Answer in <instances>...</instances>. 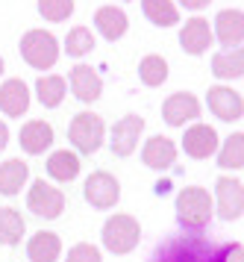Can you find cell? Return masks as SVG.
<instances>
[{"label":"cell","instance_id":"obj_1","mask_svg":"<svg viewBox=\"0 0 244 262\" xmlns=\"http://www.w3.org/2000/svg\"><path fill=\"white\" fill-rule=\"evenodd\" d=\"M212 209L215 203H212L209 191L200 186H186L176 194V218L188 230H203L212 221Z\"/></svg>","mask_w":244,"mask_h":262},{"label":"cell","instance_id":"obj_2","mask_svg":"<svg viewBox=\"0 0 244 262\" xmlns=\"http://www.w3.org/2000/svg\"><path fill=\"white\" fill-rule=\"evenodd\" d=\"M21 56L30 68H35V71L53 68L56 59H59L56 36H53V33H45V30H30V33L21 38Z\"/></svg>","mask_w":244,"mask_h":262},{"label":"cell","instance_id":"obj_3","mask_svg":"<svg viewBox=\"0 0 244 262\" xmlns=\"http://www.w3.org/2000/svg\"><path fill=\"white\" fill-rule=\"evenodd\" d=\"M103 245L106 250H112L118 256H124L129 250L139 248V238H141V227L132 215H112L109 221L103 224Z\"/></svg>","mask_w":244,"mask_h":262},{"label":"cell","instance_id":"obj_4","mask_svg":"<svg viewBox=\"0 0 244 262\" xmlns=\"http://www.w3.org/2000/svg\"><path fill=\"white\" fill-rule=\"evenodd\" d=\"M68 136L80 154H85V156L94 154V150H100L103 136H106L103 118L100 115H92V112H80V115H74V121H71Z\"/></svg>","mask_w":244,"mask_h":262},{"label":"cell","instance_id":"obj_5","mask_svg":"<svg viewBox=\"0 0 244 262\" xmlns=\"http://www.w3.org/2000/svg\"><path fill=\"white\" fill-rule=\"evenodd\" d=\"M85 201L92 203L94 209H112L121 198V183H118L109 171H94L92 177L85 180L82 186Z\"/></svg>","mask_w":244,"mask_h":262},{"label":"cell","instance_id":"obj_6","mask_svg":"<svg viewBox=\"0 0 244 262\" xmlns=\"http://www.w3.org/2000/svg\"><path fill=\"white\" fill-rule=\"evenodd\" d=\"M27 206L33 209V215L38 218H59L62 209H65V194L56 189V186H50L45 180H35L30 194H27Z\"/></svg>","mask_w":244,"mask_h":262},{"label":"cell","instance_id":"obj_7","mask_svg":"<svg viewBox=\"0 0 244 262\" xmlns=\"http://www.w3.org/2000/svg\"><path fill=\"white\" fill-rule=\"evenodd\" d=\"M215 194H218V215L224 221H238L244 212V186L241 180L221 177L215 183Z\"/></svg>","mask_w":244,"mask_h":262},{"label":"cell","instance_id":"obj_8","mask_svg":"<svg viewBox=\"0 0 244 262\" xmlns=\"http://www.w3.org/2000/svg\"><path fill=\"white\" fill-rule=\"evenodd\" d=\"M141 130H144V118H141V115H124V118L112 127V139H109L112 154L121 156V159L129 156L136 150V144H139Z\"/></svg>","mask_w":244,"mask_h":262},{"label":"cell","instance_id":"obj_9","mask_svg":"<svg viewBox=\"0 0 244 262\" xmlns=\"http://www.w3.org/2000/svg\"><path fill=\"white\" fill-rule=\"evenodd\" d=\"M156 262H215L212 250L197 242V238H180V242H168L165 250L156 253Z\"/></svg>","mask_w":244,"mask_h":262},{"label":"cell","instance_id":"obj_10","mask_svg":"<svg viewBox=\"0 0 244 262\" xmlns=\"http://www.w3.org/2000/svg\"><path fill=\"white\" fill-rule=\"evenodd\" d=\"M212 115H218L221 121H238L244 115V100L238 92L227 89V85H212L209 95H206Z\"/></svg>","mask_w":244,"mask_h":262},{"label":"cell","instance_id":"obj_11","mask_svg":"<svg viewBox=\"0 0 244 262\" xmlns=\"http://www.w3.org/2000/svg\"><path fill=\"white\" fill-rule=\"evenodd\" d=\"M200 115V100L188 92H176L162 103V118L171 127H183L186 121H194Z\"/></svg>","mask_w":244,"mask_h":262},{"label":"cell","instance_id":"obj_12","mask_svg":"<svg viewBox=\"0 0 244 262\" xmlns=\"http://www.w3.org/2000/svg\"><path fill=\"white\" fill-rule=\"evenodd\" d=\"M71 92L82 103H94L103 92V80L92 65H77V68H71Z\"/></svg>","mask_w":244,"mask_h":262},{"label":"cell","instance_id":"obj_13","mask_svg":"<svg viewBox=\"0 0 244 262\" xmlns=\"http://www.w3.org/2000/svg\"><path fill=\"white\" fill-rule=\"evenodd\" d=\"M183 150L194 159H209L218 150V133L212 130L209 124H194L183 136Z\"/></svg>","mask_w":244,"mask_h":262},{"label":"cell","instance_id":"obj_14","mask_svg":"<svg viewBox=\"0 0 244 262\" xmlns=\"http://www.w3.org/2000/svg\"><path fill=\"white\" fill-rule=\"evenodd\" d=\"M212 30H209V21L206 18H191V21H186V27L180 30V45H183V50L186 53H191V56H200V53H206L212 45Z\"/></svg>","mask_w":244,"mask_h":262},{"label":"cell","instance_id":"obj_15","mask_svg":"<svg viewBox=\"0 0 244 262\" xmlns=\"http://www.w3.org/2000/svg\"><path fill=\"white\" fill-rule=\"evenodd\" d=\"M30 109V89L24 80H6L0 85V112L9 118H21Z\"/></svg>","mask_w":244,"mask_h":262},{"label":"cell","instance_id":"obj_16","mask_svg":"<svg viewBox=\"0 0 244 262\" xmlns=\"http://www.w3.org/2000/svg\"><path fill=\"white\" fill-rule=\"evenodd\" d=\"M212 36H218V41L227 45V50L238 48L241 38H244L241 9H224V12H218V18H215V33H212Z\"/></svg>","mask_w":244,"mask_h":262},{"label":"cell","instance_id":"obj_17","mask_svg":"<svg viewBox=\"0 0 244 262\" xmlns=\"http://www.w3.org/2000/svg\"><path fill=\"white\" fill-rule=\"evenodd\" d=\"M141 159H144V165L147 168L165 171V168H171L176 162V147H174L171 139H165V136H153V139H147V144H144Z\"/></svg>","mask_w":244,"mask_h":262},{"label":"cell","instance_id":"obj_18","mask_svg":"<svg viewBox=\"0 0 244 262\" xmlns=\"http://www.w3.org/2000/svg\"><path fill=\"white\" fill-rule=\"evenodd\" d=\"M50 144H53V127L47 121H27L21 127V147L30 156L45 154Z\"/></svg>","mask_w":244,"mask_h":262},{"label":"cell","instance_id":"obj_19","mask_svg":"<svg viewBox=\"0 0 244 262\" xmlns=\"http://www.w3.org/2000/svg\"><path fill=\"white\" fill-rule=\"evenodd\" d=\"M94 27H97V33L109 41H118V38L127 33V12L124 9H118V6H100L97 15H94Z\"/></svg>","mask_w":244,"mask_h":262},{"label":"cell","instance_id":"obj_20","mask_svg":"<svg viewBox=\"0 0 244 262\" xmlns=\"http://www.w3.org/2000/svg\"><path fill=\"white\" fill-rule=\"evenodd\" d=\"M30 262H56L62 256V238L56 233H35L27 245Z\"/></svg>","mask_w":244,"mask_h":262},{"label":"cell","instance_id":"obj_21","mask_svg":"<svg viewBox=\"0 0 244 262\" xmlns=\"http://www.w3.org/2000/svg\"><path fill=\"white\" fill-rule=\"evenodd\" d=\"M27 177H30L27 162H21V159H9V162H3V165H0V194H6V198L18 194V191L24 189Z\"/></svg>","mask_w":244,"mask_h":262},{"label":"cell","instance_id":"obj_22","mask_svg":"<svg viewBox=\"0 0 244 262\" xmlns=\"http://www.w3.org/2000/svg\"><path fill=\"white\" fill-rule=\"evenodd\" d=\"M47 174L56 180V183H71V180L80 174V156L71 154V150H56L47 159Z\"/></svg>","mask_w":244,"mask_h":262},{"label":"cell","instance_id":"obj_23","mask_svg":"<svg viewBox=\"0 0 244 262\" xmlns=\"http://www.w3.org/2000/svg\"><path fill=\"white\" fill-rule=\"evenodd\" d=\"M24 230H27V224H24L21 212L12 206H0V245L15 248L24 238Z\"/></svg>","mask_w":244,"mask_h":262},{"label":"cell","instance_id":"obj_24","mask_svg":"<svg viewBox=\"0 0 244 262\" xmlns=\"http://www.w3.org/2000/svg\"><path fill=\"white\" fill-rule=\"evenodd\" d=\"M212 74L221 77V80H238L244 74V53L241 48H233V50H224L212 59Z\"/></svg>","mask_w":244,"mask_h":262},{"label":"cell","instance_id":"obj_25","mask_svg":"<svg viewBox=\"0 0 244 262\" xmlns=\"http://www.w3.org/2000/svg\"><path fill=\"white\" fill-rule=\"evenodd\" d=\"M141 9L156 27H174L180 21V12L171 0H141Z\"/></svg>","mask_w":244,"mask_h":262},{"label":"cell","instance_id":"obj_26","mask_svg":"<svg viewBox=\"0 0 244 262\" xmlns=\"http://www.w3.org/2000/svg\"><path fill=\"white\" fill-rule=\"evenodd\" d=\"M35 92H38V100H41V106L53 109L59 106L62 100H65V80L56 77V74H50V77H41L38 83H35Z\"/></svg>","mask_w":244,"mask_h":262},{"label":"cell","instance_id":"obj_27","mask_svg":"<svg viewBox=\"0 0 244 262\" xmlns=\"http://www.w3.org/2000/svg\"><path fill=\"white\" fill-rule=\"evenodd\" d=\"M139 77H141V83L150 85V89L162 85L165 80H168V62H165L162 56H156V53L144 56L141 65H139Z\"/></svg>","mask_w":244,"mask_h":262},{"label":"cell","instance_id":"obj_28","mask_svg":"<svg viewBox=\"0 0 244 262\" xmlns=\"http://www.w3.org/2000/svg\"><path fill=\"white\" fill-rule=\"evenodd\" d=\"M218 165L233 168V171H238L244 165V136L241 133H235V136L227 139V144H224L221 154H218Z\"/></svg>","mask_w":244,"mask_h":262},{"label":"cell","instance_id":"obj_29","mask_svg":"<svg viewBox=\"0 0 244 262\" xmlns=\"http://www.w3.org/2000/svg\"><path fill=\"white\" fill-rule=\"evenodd\" d=\"M92 48H94V36H92L88 27H74L68 33V38H65V50H68V56H74V59L92 53Z\"/></svg>","mask_w":244,"mask_h":262},{"label":"cell","instance_id":"obj_30","mask_svg":"<svg viewBox=\"0 0 244 262\" xmlns=\"http://www.w3.org/2000/svg\"><path fill=\"white\" fill-rule=\"evenodd\" d=\"M38 12L45 21H68L71 12H74V0H38Z\"/></svg>","mask_w":244,"mask_h":262},{"label":"cell","instance_id":"obj_31","mask_svg":"<svg viewBox=\"0 0 244 262\" xmlns=\"http://www.w3.org/2000/svg\"><path fill=\"white\" fill-rule=\"evenodd\" d=\"M65 262H100V250L94 248V245L80 242V245H74V248L68 250V259Z\"/></svg>","mask_w":244,"mask_h":262},{"label":"cell","instance_id":"obj_32","mask_svg":"<svg viewBox=\"0 0 244 262\" xmlns=\"http://www.w3.org/2000/svg\"><path fill=\"white\" fill-rule=\"evenodd\" d=\"M241 253H244L241 245H227V248L221 250V256H218L215 262H241Z\"/></svg>","mask_w":244,"mask_h":262},{"label":"cell","instance_id":"obj_33","mask_svg":"<svg viewBox=\"0 0 244 262\" xmlns=\"http://www.w3.org/2000/svg\"><path fill=\"white\" fill-rule=\"evenodd\" d=\"M180 3H183L186 9H194V12H197V9H203V6H209L212 0H180Z\"/></svg>","mask_w":244,"mask_h":262},{"label":"cell","instance_id":"obj_34","mask_svg":"<svg viewBox=\"0 0 244 262\" xmlns=\"http://www.w3.org/2000/svg\"><path fill=\"white\" fill-rule=\"evenodd\" d=\"M6 144H9V130H6V124L0 121V154L6 150Z\"/></svg>","mask_w":244,"mask_h":262},{"label":"cell","instance_id":"obj_35","mask_svg":"<svg viewBox=\"0 0 244 262\" xmlns=\"http://www.w3.org/2000/svg\"><path fill=\"white\" fill-rule=\"evenodd\" d=\"M0 74H3V59H0Z\"/></svg>","mask_w":244,"mask_h":262}]
</instances>
